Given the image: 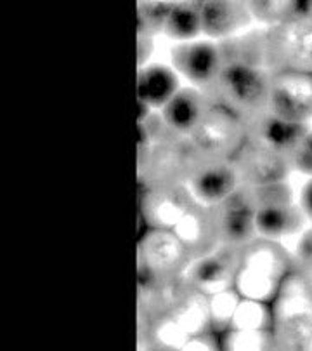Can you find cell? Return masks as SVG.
<instances>
[{
	"label": "cell",
	"mask_w": 312,
	"mask_h": 351,
	"mask_svg": "<svg viewBox=\"0 0 312 351\" xmlns=\"http://www.w3.org/2000/svg\"><path fill=\"white\" fill-rule=\"evenodd\" d=\"M291 271V258L283 243L255 239L242 249L234 289L243 299L272 303Z\"/></svg>",
	"instance_id": "obj_1"
},
{
	"label": "cell",
	"mask_w": 312,
	"mask_h": 351,
	"mask_svg": "<svg viewBox=\"0 0 312 351\" xmlns=\"http://www.w3.org/2000/svg\"><path fill=\"white\" fill-rule=\"evenodd\" d=\"M272 73L268 68L224 61L219 79L208 90L213 103L226 106L245 123L268 113Z\"/></svg>",
	"instance_id": "obj_2"
},
{
	"label": "cell",
	"mask_w": 312,
	"mask_h": 351,
	"mask_svg": "<svg viewBox=\"0 0 312 351\" xmlns=\"http://www.w3.org/2000/svg\"><path fill=\"white\" fill-rule=\"evenodd\" d=\"M246 138V123L226 106L212 101L186 141L201 160H231Z\"/></svg>",
	"instance_id": "obj_3"
},
{
	"label": "cell",
	"mask_w": 312,
	"mask_h": 351,
	"mask_svg": "<svg viewBox=\"0 0 312 351\" xmlns=\"http://www.w3.org/2000/svg\"><path fill=\"white\" fill-rule=\"evenodd\" d=\"M252 193L255 202V226L259 239L283 243L286 239L302 232L305 216L285 181L252 188Z\"/></svg>",
	"instance_id": "obj_4"
},
{
	"label": "cell",
	"mask_w": 312,
	"mask_h": 351,
	"mask_svg": "<svg viewBox=\"0 0 312 351\" xmlns=\"http://www.w3.org/2000/svg\"><path fill=\"white\" fill-rule=\"evenodd\" d=\"M268 37V68L278 71L312 73V14L276 25Z\"/></svg>",
	"instance_id": "obj_5"
},
{
	"label": "cell",
	"mask_w": 312,
	"mask_h": 351,
	"mask_svg": "<svg viewBox=\"0 0 312 351\" xmlns=\"http://www.w3.org/2000/svg\"><path fill=\"white\" fill-rule=\"evenodd\" d=\"M268 115L291 123L312 120V73L278 71L271 77Z\"/></svg>",
	"instance_id": "obj_6"
},
{
	"label": "cell",
	"mask_w": 312,
	"mask_h": 351,
	"mask_svg": "<svg viewBox=\"0 0 312 351\" xmlns=\"http://www.w3.org/2000/svg\"><path fill=\"white\" fill-rule=\"evenodd\" d=\"M220 245L242 250L257 237L255 202L252 188L242 186L212 209Z\"/></svg>",
	"instance_id": "obj_7"
},
{
	"label": "cell",
	"mask_w": 312,
	"mask_h": 351,
	"mask_svg": "<svg viewBox=\"0 0 312 351\" xmlns=\"http://www.w3.org/2000/svg\"><path fill=\"white\" fill-rule=\"evenodd\" d=\"M194 202L207 209H213L243 186L239 174L231 160H201L184 181Z\"/></svg>",
	"instance_id": "obj_8"
},
{
	"label": "cell",
	"mask_w": 312,
	"mask_h": 351,
	"mask_svg": "<svg viewBox=\"0 0 312 351\" xmlns=\"http://www.w3.org/2000/svg\"><path fill=\"white\" fill-rule=\"evenodd\" d=\"M191 254L172 230L148 228L139 243V266L161 278L182 277Z\"/></svg>",
	"instance_id": "obj_9"
},
{
	"label": "cell",
	"mask_w": 312,
	"mask_h": 351,
	"mask_svg": "<svg viewBox=\"0 0 312 351\" xmlns=\"http://www.w3.org/2000/svg\"><path fill=\"white\" fill-rule=\"evenodd\" d=\"M231 162L238 171L243 186L248 188L283 183L291 172L285 155L252 138H246Z\"/></svg>",
	"instance_id": "obj_10"
},
{
	"label": "cell",
	"mask_w": 312,
	"mask_h": 351,
	"mask_svg": "<svg viewBox=\"0 0 312 351\" xmlns=\"http://www.w3.org/2000/svg\"><path fill=\"white\" fill-rule=\"evenodd\" d=\"M194 204L182 183L146 184L141 190V219L148 228L172 230Z\"/></svg>",
	"instance_id": "obj_11"
},
{
	"label": "cell",
	"mask_w": 312,
	"mask_h": 351,
	"mask_svg": "<svg viewBox=\"0 0 312 351\" xmlns=\"http://www.w3.org/2000/svg\"><path fill=\"white\" fill-rule=\"evenodd\" d=\"M172 64L175 73L182 75L203 93H208L222 71V49L208 40L184 42L172 49Z\"/></svg>",
	"instance_id": "obj_12"
},
{
	"label": "cell",
	"mask_w": 312,
	"mask_h": 351,
	"mask_svg": "<svg viewBox=\"0 0 312 351\" xmlns=\"http://www.w3.org/2000/svg\"><path fill=\"white\" fill-rule=\"evenodd\" d=\"M242 250L220 245L207 256L193 259L184 271V278L205 295H213L234 287Z\"/></svg>",
	"instance_id": "obj_13"
},
{
	"label": "cell",
	"mask_w": 312,
	"mask_h": 351,
	"mask_svg": "<svg viewBox=\"0 0 312 351\" xmlns=\"http://www.w3.org/2000/svg\"><path fill=\"white\" fill-rule=\"evenodd\" d=\"M212 103V97L198 89H179V93L160 110L165 131L175 139L190 138L201 117Z\"/></svg>",
	"instance_id": "obj_14"
},
{
	"label": "cell",
	"mask_w": 312,
	"mask_h": 351,
	"mask_svg": "<svg viewBox=\"0 0 312 351\" xmlns=\"http://www.w3.org/2000/svg\"><path fill=\"white\" fill-rule=\"evenodd\" d=\"M172 232L179 237L191 259H198L207 256L220 247L219 233H217L216 219H213L212 209L201 207L194 204L186 216L175 224Z\"/></svg>",
	"instance_id": "obj_15"
},
{
	"label": "cell",
	"mask_w": 312,
	"mask_h": 351,
	"mask_svg": "<svg viewBox=\"0 0 312 351\" xmlns=\"http://www.w3.org/2000/svg\"><path fill=\"white\" fill-rule=\"evenodd\" d=\"M200 14L203 34L212 38H229L252 21L246 2H200Z\"/></svg>",
	"instance_id": "obj_16"
},
{
	"label": "cell",
	"mask_w": 312,
	"mask_h": 351,
	"mask_svg": "<svg viewBox=\"0 0 312 351\" xmlns=\"http://www.w3.org/2000/svg\"><path fill=\"white\" fill-rule=\"evenodd\" d=\"M177 93L179 80L174 68L164 64L141 68L138 77V97L142 106L161 110Z\"/></svg>",
	"instance_id": "obj_17"
},
{
	"label": "cell",
	"mask_w": 312,
	"mask_h": 351,
	"mask_svg": "<svg viewBox=\"0 0 312 351\" xmlns=\"http://www.w3.org/2000/svg\"><path fill=\"white\" fill-rule=\"evenodd\" d=\"M307 128L309 123L285 122V120L274 119L265 113V115L246 123V132H248V138L276 149L286 158L288 152L294 148V145L307 131Z\"/></svg>",
	"instance_id": "obj_18"
},
{
	"label": "cell",
	"mask_w": 312,
	"mask_h": 351,
	"mask_svg": "<svg viewBox=\"0 0 312 351\" xmlns=\"http://www.w3.org/2000/svg\"><path fill=\"white\" fill-rule=\"evenodd\" d=\"M164 34L170 38L182 42H190L203 34L201 28L200 2H182L172 5V11L165 21Z\"/></svg>",
	"instance_id": "obj_19"
},
{
	"label": "cell",
	"mask_w": 312,
	"mask_h": 351,
	"mask_svg": "<svg viewBox=\"0 0 312 351\" xmlns=\"http://www.w3.org/2000/svg\"><path fill=\"white\" fill-rule=\"evenodd\" d=\"M229 329L262 330L272 329V306L271 303L243 299L236 306Z\"/></svg>",
	"instance_id": "obj_20"
},
{
	"label": "cell",
	"mask_w": 312,
	"mask_h": 351,
	"mask_svg": "<svg viewBox=\"0 0 312 351\" xmlns=\"http://www.w3.org/2000/svg\"><path fill=\"white\" fill-rule=\"evenodd\" d=\"M220 348L224 350H274V332L272 329H227L220 337Z\"/></svg>",
	"instance_id": "obj_21"
},
{
	"label": "cell",
	"mask_w": 312,
	"mask_h": 351,
	"mask_svg": "<svg viewBox=\"0 0 312 351\" xmlns=\"http://www.w3.org/2000/svg\"><path fill=\"white\" fill-rule=\"evenodd\" d=\"M242 301V295L236 292V289L231 287L226 291H220L213 295H208V304H210V324L216 334H224L231 327V320L236 311V306Z\"/></svg>",
	"instance_id": "obj_22"
},
{
	"label": "cell",
	"mask_w": 312,
	"mask_h": 351,
	"mask_svg": "<svg viewBox=\"0 0 312 351\" xmlns=\"http://www.w3.org/2000/svg\"><path fill=\"white\" fill-rule=\"evenodd\" d=\"M286 160L291 171L312 178V128L309 125L307 131L300 136L294 148L288 152Z\"/></svg>",
	"instance_id": "obj_23"
},
{
	"label": "cell",
	"mask_w": 312,
	"mask_h": 351,
	"mask_svg": "<svg viewBox=\"0 0 312 351\" xmlns=\"http://www.w3.org/2000/svg\"><path fill=\"white\" fill-rule=\"evenodd\" d=\"M139 21H141V30L146 28V34H155V32H164L165 21L172 11V2H146L139 4Z\"/></svg>",
	"instance_id": "obj_24"
},
{
	"label": "cell",
	"mask_w": 312,
	"mask_h": 351,
	"mask_svg": "<svg viewBox=\"0 0 312 351\" xmlns=\"http://www.w3.org/2000/svg\"><path fill=\"white\" fill-rule=\"evenodd\" d=\"M298 207H300L302 214L305 216V219L312 221V178H309L307 183L302 188L300 195H298Z\"/></svg>",
	"instance_id": "obj_25"
}]
</instances>
